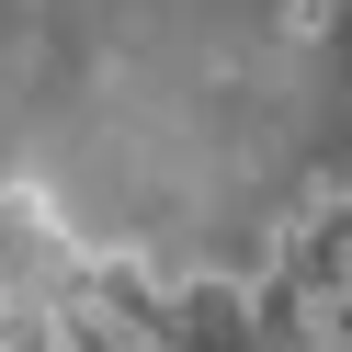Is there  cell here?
I'll return each mask as SVG.
<instances>
[{
	"label": "cell",
	"instance_id": "obj_1",
	"mask_svg": "<svg viewBox=\"0 0 352 352\" xmlns=\"http://www.w3.org/2000/svg\"><path fill=\"white\" fill-rule=\"evenodd\" d=\"M341 193H352V160H341Z\"/></svg>",
	"mask_w": 352,
	"mask_h": 352
}]
</instances>
